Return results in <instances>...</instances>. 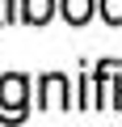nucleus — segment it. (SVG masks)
<instances>
[{
	"label": "nucleus",
	"instance_id": "obj_4",
	"mask_svg": "<svg viewBox=\"0 0 122 127\" xmlns=\"http://www.w3.org/2000/svg\"><path fill=\"white\" fill-rule=\"evenodd\" d=\"M59 13H63L72 26H84V21L93 17V0H63V4H59Z\"/></svg>",
	"mask_w": 122,
	"mask_h": 127
},
{
	"label": "nucleus",
	"instance_id": "obj_3",
	"mask_svg": "<svg viewBox=\"0 0 122 127\" xmlns=\"http://www.w3.org/2000/svg\"><path fill=\"white\" fill-rule=\"evenodd\" d=\"M51 13H55V0H21V17L30 26H46Z\"/></svg>",
	"mask_w": 122,
	"mask_h": 127
},
{
	"label": "nucleus",
	"instance_id": "obj_6",
	"mask_svg": "<svg viewBox=\"0 0 122 127\" xmlns=\"http://www.w3.org/2000/svg\"><path fill=\"white\" fill-rule=\"evenodd\" d=\"M4 21H13V9H9V0H0V26Z\"/></svg>",
	"mask_w": 122,
	"mask_h": 127
},
{
	"label": "nucleus",
	"instance_id": "obj_1",
	"mask_svg": "<svg viewBox=\"0 0 122 127\" xmlns=\"http://www.w3.org/2000/svg\"><path fill=\"white\" fill-rule=\"evenodd\" d=\"M25 93H30V85H25V76H4L0 81V119H21L25 114Z\"/></svg>",
	"mask_w": 122,
	"mask_h": 127
},
{
	"label": "nucleus",
	"instance_id": "obj_5",
	"mask_svg": "<svg viewBox=\"0 0 122 127\" xmlns=\"http://www.w3.org/2000/svg\"><path fill=\"white\" fill-rule=\"evenodd\" d=\"M101 17L109 26H122V0H101Z\"/></svg>",
	"mask_w": 122,
	"mask_h": 127
},
{
	"label": "nucleus",
	"instance_id": "obj_2",
	"mask_svg": "<svg viewBox=\"0 0 122 127\" xmlns=\"http://www.w3.org/2000/svg\"><path fill=\"white\" fill-rule=\"evenodd\" d=\"M38 102H42V110H68V76L51 72L38 89Z\"/></svg>",
	"mask_w": 122,
	"mask_h": 127
}]
</instances>
